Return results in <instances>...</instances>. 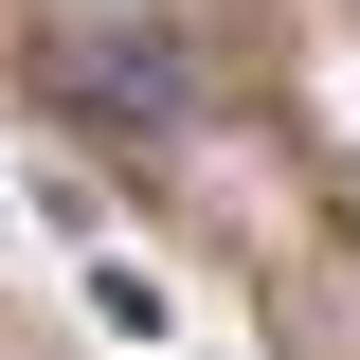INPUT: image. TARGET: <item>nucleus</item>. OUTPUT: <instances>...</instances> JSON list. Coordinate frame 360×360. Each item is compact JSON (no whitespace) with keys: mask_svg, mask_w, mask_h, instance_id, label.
<instances>
[{"mask_svg":"<svg viewBox=\"0 0 360 360\" xmlns=\"http://www.w3.org/2000/svg\"><path fill=\"white\" fill-rule=\"evenodd\" d=\"M54 108L108 127V144H180V127H198V72H180V37L108 18V37H54Z\"/></svg>","mask_w":360,"mask_h":360,"instance_id":"nucleus-1","label":"nucleus"}]
</instances>
